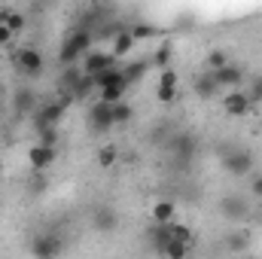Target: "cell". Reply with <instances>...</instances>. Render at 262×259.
I'll return each mask as SVG.
<instances>
[{
  "label": "cell",
  "instance_id": "4",
  "mask_svg": "<svg viewBox=\"0 0 262 259\" xmlns=\"http://www.w3.org/2000/svg\"><path fill=\"white\" fill-rule=\"evenodd\" d=\"M223 168L232 174V177H247L253 171V153L250 149H229L223 156Z\"/></svg>",
  "mask_w": 262,
  "mask_h": 259
},
{
  "label": "cell",
  "instance_id": "15",
  "mask_svg": "<svg viewBox=\"0 0 262 259\" xmlns=\"http://www.w3.org/2000/svg\"><path fill=\"white\" fill-rule=\"evenodd\" d=\"M174 217H177L174 201L162 198V201H156V204H152V223H156V226H171V223H174Z\"/></svg>",
  "mask_w": 262,
  "mask_h": 259
},
{
  "label": "cell",
  "instance_id": "34",
  "mask_svg": "<svg viewBox=\"0 0 262 259\" xmlns=\"http://www.w3.org/2000/svg\"><path fill=\"white\" fill-rule=\"evenodd\" d=\"M250 195H253V198H262V174H253V180H250Z\"/></svg>",
  "mask_w": 262,
  "mask_h": 259
},
{
  "label": "cell",
  "instance_id": "32",
  "mask_svg": "<svg viewBox=\"0 0 262 259\" xmlns=\"http://www.w3.org/2000/svg\"><path fill=\"white\" fill-rule=\"evenodd\" d=\"M192 149H195V140H192L189 134L174 137V153H192Z\"/></svg>",
  "mask_w": 262,
  "mask_h": 259
},
{
  "label": "cell",
  "instance_id": "28",
  "mask_svg": "<svg viewBox=\"0 0 262 259\" xmlns=\"http://www.w3.org/2000/svg\"><path fill=\"white\" fill-rule=\"evenodd\" d=\"M116 159H119V153H116V146H101L98 149V165L107 171V168H113L116 165Z\"/></svg>",
  "mask_w": 262,
  "mask_h": 259
},
{
  "label": "cell",
  "instance_id": "37",
  "mask_svg": "<svg viewBox=\"0 0 262 259\" xmlns=\"http://www.w3.org/2000/svg\"><path fill=\"white\" fill-rule=\"evenodd\" d=\"M0 201H3V198H0Z\"/></svg>",
  "mask_w": 262,
  "mask_h": 259
},
{
  "label": "cell",
  "instance_id": "16",
  "mask_svg": "<svg viewBox=\"0 0 262 259\" xmlns=\"http://www.w3.org/2000/svg\"><path fill=\"white\" fill-rule=\"evenodd\" d=\"M92 226H95L98 232H113V229L119 226V213H116L113 207H98V210H95Z\"/></svg>",
  "mask_w": 262,
  "mask_h": 259
},
{
  "label": "cell",
  "instance_id": "10",
  "mask_svg": "<svg viewBox=\"0 0 262 259\" xmlns=\"http://www.w3.org/2000/svg\"><path fill=\"white\" fill-rule=\"evenodd\" d=\"M223 110H226L229 116H247V113L253 110V104H250V98H247V92H241V89H235V92H229V95L223 98Z\"/></svg>",
  "mask_w": 262,
  "mask_h": 259
},
{
  "label": "cell",
  "instance_id": "22",
  "mask_svg": "<svg viewBox=\"0 0 262 259\" xmlns=\"http://www.w3.org/2000/svg\"><path fill=\"white\" fill-rule=\"evenodd\" d=\"M125 92H128V85H125V82H119V85H107V89H101V98H98V101H104V104L116 107V104H122V101H125Z\"/></svg>",
  "mask_w": 262,
  "mask_h": 259
},
{
  "label": "cell",
  "instance_id": "24",
  "mask_svg": "<svg viewBox=\"0 0 262 259\" xmlns=\"http://www.w3.org/2000/svg\"><path fill=\"white\" fill-rule=\"evenodd\" d=\"M168 232H171V238H174V241H180V244H186V247H192V241H195L192 229H189V226H183V223H171V226H168Z\"/></svg>",
  "mask_w": 262,
  "mask_h": 259
},
{
  "label": "cell",
  "instance_id": "31",
  "mask_svg": "<svg viewBox=\"0 0 262 259\" xmlns=\"http://www.w3.org/2000/svg\"><path fill=\"white\" fill-rule=\"evenodd\" d=\"M247 98H250V104H253V107L262 104V73H259V76H253V82H250V89H247Z\"/></svg>",
  "mask_w": 262,
  "mask_h": 259
},
{
  "label": "cell",
  "instance_id": "5",
  "mask_svg": "<svg viewBox=\"0 0 262 259\" xmlns=\"http://www.w3.org/2000/svg\"><path fill=\"white\" fill-rule=\"evenodd\" d=\"M220 213L229 217V220H235V223H241V220L250 217V201L238 192H229L220 198Z\"/></svg>",
  "mask_w": 262,
  "mask_h": 259
},
{
  "label": "cell",
  "instance_id": "6",
  "mask_svg": "<svg viewBox=\"0 0 262 259\" xmlns=\"http://www.w3.org/2000/svg\"><path fill=\"white\" fill-rule=\"evenodd\" d=\"M15 64H18V70H21L25 76H34V79H37V76L43 73L46 61H43V52H40L37 46H25V49H18Z\"/></svg>",
  "mask_w": 262,
  "mask_h": 259
},
{
  "label": "cell",
  "instance_id": "17",
  "mask_svg": "<svg viewBox=\"0 0 262 259\" xmlns=\"http://www.w3.org/2000/svg\"><path fill=\"white\" fill-rule=\"evenodd\" d=\"M134 46H137V43H134V37H131V31L125 28L122 34H116V37H113V46H110V55H113V58H125V55H128L131 49H134Z\"/></svg>",
  "mask_w": 262,
  "mask_h": 259
},
{
  "label": "cell",
  "instance_id": "18",
  "mask_svg": "<svg viewBox=\"0 0 262 259\" xmlns=\"http://www.w3.org/2000/svg\"><path fill=\"white\" fill-rule=\"evenodd\" d=\"M250 232L247 229H238V232H229L226 235V247H229V253H244L247 247H250Z\"/></svg>",
  "mask_w": 262,
  "mask_h": 259
},
{
  "label": "cell",
  "instance_id": "11",
  "mask_svg": "<svg viewBox=\"0 0 262 259\" xmlns=\"http://www.w3.org/2000/svg\"><path fill=\"white\" fill-rule=\"evenodd\" d=\"M55 159H58V149H52V146H40V143H34V146L28 149V162H31L34 171H46V168H52Z\"/></svg>",
  "mask_w": 262,
  "mask_h": 259
},
{
  "label": "cell",
  "instance_id": "30",
  "mask_svg": "<svg viewBox=\"0 0 262 259\" xmlns=\"http://www.w3.org/2000/svg\"><path fill=\"white\" fill-rule=\"evenodd\" d=\"M162 256H165V259H186V256H189V247L171 238V244L165 247V253H162Z\"/></svg>",
  "mask_w": 262,
  "mask_h": 259
},
{
  "label": "cell",
  "instance_id": "1",
  "mask_svg": "<svg viewBox=\"0 0 262 259\" xmlns=\"http://www.w3.org/2000/svg\"><path fill=\"white\" fill-rule=\"evenodd\" d=\"M92 43H95V34L89 28H73L64 37L61 49H58V61L64 67H73L76 61H82L89 52H92Z\"/></svg>",
  "mask_w": 262,
  "mask_h": 259
},
{
  "label": "cell",
  "instance_id": "23",
  "mask_svg": "<svg viewBox=\"0 0 262 259\" xmlns=\"http://www.w3.org/2000/svg\"><path fill=\"white\" fill-rule=\"evenodd\" d=\"M171 58H174V43H171V40H165V43L156 49V55H152V67L168 70V67H171Z\"/></svg>",
  "mask_w": 262,
  "mask_h": 259
},
{
  "label": "cell",
  "instance_id": "27",
  "mask_svg": "<svg viewBox=\"0 0 262 259\" xmlns=\"http://www.w3.org/2000/svg\"><path fill=\"white\" fill-rule=\"evenodd\" d=\"M92 92H95V79H92V76H85V73H82V79H79V82H76V85L70 89L73 101H76V98H89Z\"/></svg>",
  "mask_w": 262,
  "mask_h": 259
},
{
  "label": "cell",
  "instance_id": "26",
  "mask_svg": "<svg viewBox=\"0 0 262 259\" xmlns=\"http://www.w3.org/2000/svg\"><path fill=\"white\" fill-rule=\"evenodd\" d=\"M0 25H6V28H9L12 34H18V31H25V25H28V18H25V15H21L18 9H9V15H6V18H3Z\"/></svg>",
  "mask_w": 262,
  "mask_h": 259
},
{
  "label": "cell",
  "instance_id": "2",
  "mask_svg": "<svg viewBox=\"0 0 262 259\" xmlns=\"http://www.w3.org/2000/svg\"><path fill=\"white\" fill-rule=\"evenodd\" d=\"M31 253L34 259H58L64 253V241L55 232H40L31 238Z\"/></svg>",
  "mask_w": 262,
  "mask_h": 259
},
{
  "label": "cell",
  "instance_id": "20",
  "mask_svg": "<svg viewBox=\"0 0 262 259\" xmlns=\"http://www.w3.org/2000/svg\"><path fill=\"white\" fill-rule=\"evenodd\" d=\"M128 31H131V37H134V43H140V40H156V37H162V34H165L159 25H146V21L131 25Z\"/></svg>",
  "mask_w": 262,
  "mask_h": 259
},
{
  "label": "cell",
  "instance_id": "14",
  "mask_svg": "<svg viewBox=\"0 0 262 259\" xmlns=\"http://www.w3.org/2000/svg\"><path fill=\"white\" fill-rule=\"evenodd\" d=\"M192 89H195L198 98H204V101H210V98H216V95H220V85H216V79H213V73H210V70L198 73L195 82H192Z\"/></svg>",
  "mask_w": 262,
  "mask_h": 259
},
{
  "label": "cell",
  "instance_id": "3",
  "mask_svg": "<svg viewBox=\"0 0 262 259\" xmlns=\"http://www.w3.org/2000/svg\"><path fill=\"white\" fill-rule=\"evenodd\" d=\"M64 113L67 110L58 101H49V104H40L31 119H34V128L37 131H46V128H58V122L64 119Z\"/></svg>",
  "mask_w": 262,
  "mask_h": 259
},
{
  "label": "cell",
  "instance_id": "12",
  "mask_svg": "<svg viewBox=\"0 0 262 259\" xmlns=\"http://www.w3.org/2000/svg\"><path fill=\"white\" fill-rule=\"evenodd\" d=\"M213 79H216V85H220V89H232V92H235V89L244 82V67H238V64H232V61H229L226 67L213 70Z\"/></svg>",
  "mask_w": 262,
  "mask_h": 259
},
{
  "label": "cell",
  "instance_id": "36",
  "mask_svg": "<svg viewBox=\"0 0 262 259\" xmlns=\"http://www.w3.org/2000/svg\"><path fill=\"white\" fill-rule=\"evenodd\" d=\"M244 259H259V256H253V253H247V256H244Z\"/></svg>",
  "mask_w": 262,
  "mask_h": 259
},
{
  "label": "cell",
  "instance_id": "33",
  "mask_svg": "<svg viewBox=\"0 0 262 259\" xmlns=\"http://www.w3.org/2000/svg\"><path fill=\"white\" fill-rule=\"evenodd\" d=\"M40 134V146H52L55 149V143H58V128H46V131H37Z\"/></svg>",
  "mask_w": 262,
  "mask_h": 259
},
{
  "label": "cell",
  "instance_id": "8",
  "mask_svg": "<svg viewBox=\"0 0 262 259\" xmlns=\"http://www.w3.org/2000/svg\"><path fill=\"white\" fill-rule=\"evenodd\" d=\"M110 67H116V58H113L110 52H98V49H92V52L79 61V70H82L85 76H98V73H104V70H110Z\"/></svg>",
  "mask_w": 262,
  "mask_h": 259
},
{
  "label": "cell",
  "instance_id": "21",
  "mask_svg": "<svg viewBox=\"0 0 262 259\" xmlns=\"http://www.w3.org/2000/svg\"><path fill=\"white\" fill-rule=\"evenodd\" d=\"M92 79H95V89H98V92L107 89V85H119V82H125L122 67H110V70H104V73H98V76H92Z\"/></svg>",
  "mask_w": 262,
  "mask_h": 259
},
{
  "label": "cell",
  "instance_id": "19",
  "mask_svg": "<svg viewBox=\"0 0 262 259\" xmlns=\"http://www.w3.org/2000/svg\"><path fill=\"white\" fill-rule=\"evenodd\" d=\"M152 67V61H146V58H137V61H131L128 67H122V76H125V85L131 82H140L143 76H146V70Z\"/></svg>",
  "mask_w": 262,
  "mask_h": 259
},
{
  "label": "cell",
  "instance_id": "7",
  "mask_svg": "<svg viewBox=\"0 0 262 259\" xmlns=\"http://www.w3.org/2000/svg\"><path fill=\"white\" fill-rule=\"evenodd\" d=\"M89 128L95 131V134H107V131L113 128V107L104 104V101H95L89 107Z\"/></svg>",
  "mask_w": 262,
  "mask_h": 259
},
{
  "label": "cell",
  "instance_id": "35",
  "mask_svg": "<svg viewBox=\"0 0 262 259\" xmlns=\"http://www.w3.org/2000/svg\"><path fill=\"white\" fill-rule=\"evenodd\" d=\"M12 37H15V34H12L6 25H0V46H9V43H12Z\"/></svg>",
  "mask_w": 262,
  "mask_h": 259
},
{
  "label": "cell",
  "instance_id": "29",
  "mask_svg": "<svg viewBox=\"0 0 262 259\" xmlns=\"http://www.w3.org/2000/svg\"><path fill=\"white\" fill-rule=\"evenodd\" d=\"M204 64H207V70L213 73V70H220V67H226V64H229V55H226L223 49H213V52H210V55L204 58Z\"/></svg>",
  "mask_w": 262,
  "mask_h": 259
},
{
  "label": "cell",
  "instance_id": "25",
  "mask_svg": "<svg viewBox=\"0 0 262 259\" xmlns=\"http://www.w3.org/2000/svg\"><path fill=\"white\" fill-rule=\"evenodd\" d=\"M131 119H134V107H131L128 101H122V104L113 107V125H128Z\"/></svg>",
  "mask_w": 262,
  "mask_h": 259
},
{
  "label": "cell",
  "instance_id": "9",
  "mask_svg": "<svg viewBox=\"0 0 262 259\" xmlns=\"http://www.w3.org/2000/svg\"><path fill=\"white\" fill-rule=\"evenodd\" d=\"M156 98H159L162 104H174V101H177V70H174V67H168V70L159 73Z\"/></svg>",
  "mask_w": 262,
  "mask_h": 259
},
{
  "label": "cell",
  "instance_id": "13",
  "mask_svg": "<svg viewBox=\"0 0 262 259\" xmlns=\"http://www.w3.org/2000/svg\"><path fill=\"white\" fill-rule=\"evenodd\" d=\"M12 104H15V113L18 116H34L37 113V92L34 89H18L15 92V98H12Z\"/></svg>",
  "mask_w": 262,
  "mask_h": 259
}]
</instances>
